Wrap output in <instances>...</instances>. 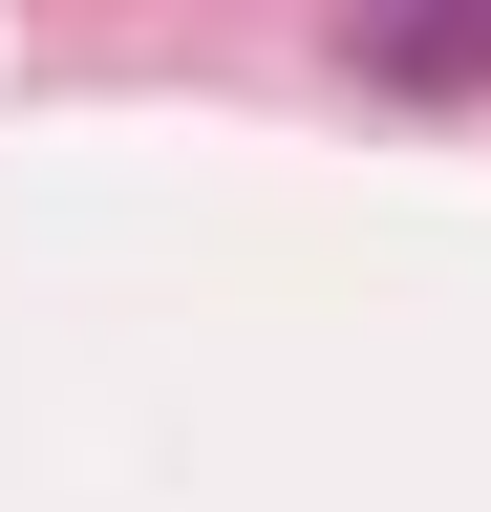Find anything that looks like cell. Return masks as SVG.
<instances>
[]
</instances>
